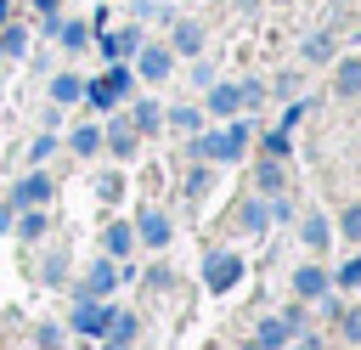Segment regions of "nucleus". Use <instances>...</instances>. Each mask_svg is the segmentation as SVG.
<instances>
[{
	"mask_svg": "<svg viewBox=\"0 0 361 350\" xmlns=\"http://www.w3.org/2000/svg\"><path fill=\"white\" fill-rule=\"evenodd\" d=\"M107 147H113L118 158H130V152H135V135H130V124H113V135H107Z\"/></svg>",
	"mask_w": 361,
	"mask_h": 350,
	"instance_id": "2eb2a0df",
	"label": "nucleus"
},
{
	"mask_svg": "<svg viewBox=\"0 0 361 350\" xmlns=\"http://www.w3.org/2000/svg\"><path fill=\"white\" fill-rule=\"evenodd\" d=\"M344 333H350V339H361V310H344Z\"/></svg>",
	"mask_w": 361,
	"mask_h": 350,
	"instance_id": "c85d7f7f",
	"label": "nucleus"
},
{
	"mask_svg": "<svg viewBox=\"0 0 361 350\" xmlns=\"http://www.w3.org/2000/svg\"><path fill=\"white\" fill-rule=\"evenodd\" d=\"M130 243H135L130 226H107V254H130Z\"/></svg>",
	"mask_w": 361,
	"mask_h": 350,
	"instance_id": "dca6fc26",
	"label": "nucleus"
},
{
	"mask_svg": "<svg viewBox=\"0 0 361 350\" xmlns=\"http://www.w3.org/2000/svg\"><path fill=\"white\" fill-rule=\"evenodd\" d=\"M0 51H6V56H23V51H28V34H23V28H6V34H0Z\"/></svg>",
	"mask_w": 361,
	"mask_h": 350,
	"instance_id": "f3484780",
	"label": "nucleus"
},
{
	"mask_svg": "<svg viewBox=\"0 0 361 350\" xmlns=\"http://www.w3.org/2000/svg\"><path fill=\"white\" fill-rule=\"evenodd\" d=\"M243 226L259 231V226H265V203H243Z\"/></svg>",
	"mask_w": 361,
	"mask_h": 350,
	"instance_id": "5701e85b",
	"label": "nucleus"
},
{
	"mask_svg": "<svg viewBox=\"0 0 361 350\" xmlns=\"http://www.w3.org/2000/svg\"><path fill=\"white\" fill-rule=\"evenodd\" d=\"M293 288H299V299H322L327 294V277L316 265H305V271H293Z\"/></svg>",
	"mask_w": 361,
	"mask_h": 350,
	"instance_id": "39448f33",
	"label": "nucleus"
},
{
	"mask_svg": "<svg viewBox=\"0 0 361 350\" xmlns=\"http://www.w3.org/2000/svg\"><path fill=\"white\" fill-rule=\"evenodd\" d=\"M45 198H51V181H45V175H28V181L17 186V203H45Z\"/></svg>",
	"mask_w": 361,
	"mask_h": 350,
	"instance_id": "9d476101",
	"label": "nucleus"
},
{
	"mask_svg": "<svg viewBox=\"0 0 361 350\" xmlns=\"http://www.w3.org/2000/svg\"><path fill=\"white\" fill-rule=\"evenodd\" d=\"M141 79H169V68H175V56L164 51V45H141Z\"/></svg>",
	"mask_w": 361,
	"mask_h": 350,
	"instance_id": "20e7f679",
	"label": "nucleus"
},
{
	"mask_svg": "<svg viewBox=\"0 0 361 350\" xmlns=\"http://www.w3.org/2000/svg\"><path fill=\"white\" fill-rule=\"evenodd\" d=\"M333 90H338V96H355V90H361V56H344V62H338Z\"/></svg>",
	"mask_w": 361,
	"mask_h": 350,
	"instance_id": "423d86ee",
	"label": "nucleus"
},
{
	"mask_svg": "<svg viewBox=\"0 0 361 350\" xmlns=\"http://www.w3.org/2000/svg\"><path fill=\"white\" fill-rule=\"evenodd\" d=\"M56 40H62L68 51H79V45L90 40V28H85V23H56Z\"/></svg>",
	"mask_w": 361,
	"mask_h": 350,
	"instance_id": "f8f14e48",
	"label": "nucleus"
},
{
	"mask_svg": "<svg viewBox=\"0 0 361 350\" xmlns=\"http://www.w3.org/2000/svg\"><path fill=\"white\" fill-rule=\"evenodd\" d=\"M107 350H124V339H107Z\"/></svg>",
	"mask_w": 361,
	"mask_h": 350,
	"instance_id": "2f4dec72",
	"label": "nucleus"
},
{
	"mask_svg": "<svg viewBox=\"0 0 361 350\" xmlns=\"http://www.w3.org/2000/svg\"><path fill=\"white\" fill-rule=\"evenodd\" d=\"M102 51H107V56H130V51H141V34H135V28L107 34V40H102Z\"/></svg>",
	"mask_w": 361,
	"mask_h": 350,
	"instance_id": "0eeeda50",
	"label": "nucleus"
},
{
	"mask_svg": "<svg viewBox=\"0 0 361 350\" xmlns=\"http://www.w3.org/2000/svg\"><path fill=\"white\" fill-rule=\"evenodd\" d=\"M141 237H147L152 248H164V243H169V220H164V215H141Z\"/></svg>",
	"mask_w": 361,
	"mask_h": 350,
	"instance_id": "9b49d317",
	"label": "nucleus"
},
{
	"mask_svg": "<svg viewBox=\"0 0 361 350\" xmlns=\"http://www.w3.org/2000/svg\"><path fill=\"white\" fill-rule=\"evenodd\" d=\"M28 158H34V164H45V158H51V135H39V141L28 147Z\"/></svg>",
	"mask_w": 361,
	"mask_h": 350,
	"instance_id": "393cba45",
	"label": "nucleus"
},
{
	"mask_svg": "<svg viewBox=\"0 0 361 350\" xmlns=\"http://www.w3.org/2000/svg\"><path fill=\"white\" fill-rule=\"evenodd\" d=\"M11 209H17V203H0V231H11Z\"/></svg>",
	"mask_w": 361,
	"mask_h": 350,
	"instance_id": "7c9ffc66",
	"label": "nucleus"
},
{
	"mask_svg": "<svg viewBox=\"0 0 361 350\" xmlns=\"http://www.w3.org/2000/svg\"><path fill=\"white\" fill-rule=\"evenodd\" d=\"M282 339H288V322H282V316H276V322H265V327H259V344H271V350H276V344H282Z\"/></svg>",
	"mask_w": 361,
	"mask_h": 350,
	"instance_id": "6ab92c4d",
	"label": "nucleus"
},
{
	"mask_svg": "<svg viewBox=\"0 0 361 350\" xmlns=\"http://www.w3.org/2000/svg\"><path fill=\"white\" fill-rule=\"evenodd\" d=\"M305 56H310V62H327V56H333V34H310V40H305Z\"/></svg>",
	"mask_w": 361,
	"mask_h": 350,
	"instance_id": "ddd939ff",
	"label": "nucleus"
},
{
	"mask_svg": "<svg viewBox=\"0 0 361 350\" xmlns=\"http://www.w3.org/2000/svg\"><path fill=\"white\" fill-rule=\"evenodd\" d=\"M203 277H209V288H231V282L243 277V260H237V254H209Z\"/></svg>",
	"mask_w": 361,
	"mask_h": 350,
	"instance_id": "7ed1b4c3",
	"label": "nucleus"
},
{
	"mask_svg": "<svg viewBox=\"0 0 361 350\" xmlns=\"http://www.w3.org/2000/svg\"><path fill=\"white\" fill-rule=\"evenodd\" d=\"M56 6H62V0H34V11H39V17H56Z\"/></svg>",
	"mask_w": 361,
	"mask_h": 350,
	"instance_id": "c756f323",
	"label": "nucleus"
},
{
	"mask_svg": "<svg viewBox=\"0 0 361 350\" xmlns=\"http://www.w3.org/2000/svg\"><path fill=\"white\" fill-rule=\"evenodd\" d=\"M135 130H158V107L152 102H135Z\"/></svg>",
	"mask_w": 361,
	"mask_h": 350,
	"instance_id": "aec40b11",
	"label": "nucleus"
},
{
	"mask_svg": "<svg viewBox=\"0 0 361 350\" xmlns=\"http://www.w3.org/2000/svg\"><path fill=\"white\" fill-rule=\"evenodd\" d=\"M51 96H56V102H79V96H85V79H73V73H56V79H51Z\"/></svg>",
	"mask_w": 361,
	"mask_h": 350,
	"instance_id": "1a4fd4ad",
	"label": "nucleus"
},
{
	"mask_svg": "<svg viewBox=\"0 0 361 350\" xmlns=\"http://www.w3.org/2000/svg\"><path fill=\"white\" fill-rule=\"evenodd\" d=\"M338 282H344V288H355V282H361V260H350V265L338 271Z\"/></svg>",
	"mask_w": 361,
	"mask_h": 350,
	"instance_id": "bb28decb",
	"label": "nucleus"
},
{
	"mask_svg": "<svg viewBox=\"0 0 361 350\" xmlns=\"http://www.w3.org/2000/svg\"><path fill=\"white\" fill-rule=\"evenodd\" d=\"M90 288L107 294V288H113V265H96V271H90Z\"/></svg>",
	"mask_w": 361,
	"mask_h": 350,
	"instance_id": "b1692460",
	"label": "nucleus"
},
{
	"mask_svg": "<svg viewBox=\"0 0 361 350\" xmlns=\"http://www.w3.org/2000/svg\"><path fill=\"white\" fill-rule=\"evenodd\" d=\"M130 90V68H107L96 85H85V96H90V107H113L118 96Z\"/></svg>",
	"mask_w": 361,
	"mask_h": 350,
	"instance_id": "f03ea898",
	"label": "nucleus"
},
{
	"mask_svg": "<svg viewBox=\"0 0 361 350\" xmlns=\"http://www.w3.org/2000/svg\"><path fill=\"white\" fill-rule=\"evenodd\" d=\"M175 51H180V56H197V51H203V28H197V23H180V28H175Z\"/></svg>",
	"mask_w": 361,
	"mask_h": 350,
	"instance_id": "6e6552de",
	"label": "nucleus"
},
{
	"mask_svg": "<svg viewBox=\"0 0 361 350\" xmlns=\"http://www.w3.org/2000/svg\"><path fill=\"white\" fill-rule=\"evenodd\" d=\"M96 147H102V130H90V124H85V130H73V152H79V158H90Z\"/></svg>",
	"mask_w": 361,
	"mask_h": 350,
	"instance_id": "4468645a",
	"label": "nucleus"
},
{
	"mask_svg": "<svg viewBox=\"0 0 361 350\" xmlns=\"http://www.w3.org/2000/svg\"><path fill=\"white\" fill-rule=\"evenodd\" d=\"M344 231H350V237H361V203H355V209H344Z\"/></svg>",
	"mask_w": 361,
	"mask_h": 350,
	"instance_id": "cd10ccee",
	"label": "nucleus"
},
{
	"mask_svg": "<svg viewBox=\"0 0 361 350\" xmlns=\"http://www.w3.org/2000/svg\"><path fill=\"white\" fill-rule=\"evenodd\" d=\"M305 243H310V248H327V220H322V215L305 220Z\"/></svg>",
	"mask_w": 361,
	"mask_h": 350,
	"instance_id": "a211bd4d",
	"label": "nucleus"
},
{
	"mask_svg": "<svg viewBox=\"0 0 361 350\" xmlns=\"http://www.w3.org/2000/svg\"><path fill=\"white\" fill-rule=\"evenodd\" d=\"M45 231V215H23V237H39Z\"/></svg>",
	"mask_w": 361,
	"mask_h": 350,
	"instance_id": "a878e982",
	"label": "nucleus"
},
{
	"mask_svg": "<svg viewBox=\"0 0 361 350\" xmlns=\"http://www.w3.org/2000/svg\"><path fill=\"white\" fill-rule=\"evenodd\" d=\"M197 124H203V113H197V107H175V130H186V135H192Z\"/></svg>",
	"mask_w": 361,
	"mask_h": 350,
	"instance_id": "412c9836",
	"label": "nucleus"
},
{
	"mask_svg": "<svg viewBox=\"0 0 361 350\" xmlns=\"http://www.w3.org/2000/svg\"><path fill=\"white\" fill-rule=\"evenodd\" d=\"M243 147H248V124H231L226 135H203L197 141V158H243Z\"/></svg>",
	"mask_w": 361,
	"mask_h": 350,
	"instance_id": "f257e3e1",
	"label": "nucleus"
},
{
	"mask_svg": "<svg viewBox=\"0 0 361 350\" xmlns=\"http://www.w3.org/2000/svg\"><path fill=\"white\" fill-rule=\"evenodd\" d=\"M259 186H265V192H276V186H282V169H276V164H271V158H265V164H259Z\"/></svg>",
	"mask_w": 361,
	"mask_h": 350,
	"instance_id": "4be33fe9",
	"label": "nucleus"
}]
</instances>
